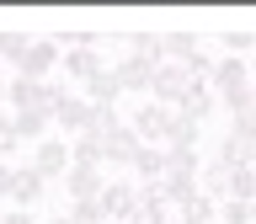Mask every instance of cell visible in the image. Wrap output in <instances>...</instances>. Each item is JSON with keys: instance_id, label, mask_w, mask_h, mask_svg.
<instances>
[{"instance_id": "cell-1", "label": "cell", "mask_w": 256, "mask_h": 224, "mask_svg": "<svg viewBox=\"0 0 256 224\" xmlns=\"http://www.w3.org/2000/svg\"><path fill=\"white\" fill-rule=\"evenodd\" d=\"M102 208H107L112 224H128L134 214H139V182L134 176H118V182H107L102 187Z\"/></svg>"}, {"instance_id": "cell-2", "label": "cell", "mask_w": 256, "mask_h": 224, "mask_svg": "<svg viewBox=\"0 0 256 224\" xmlns=\"http://www.w3.org/2000/svg\"><path fill=\"white\" fill-rule=\"evenodd\" d=\"M27 166L43 176V182H54V176L64 182V171H70V144H64V139H43V144H32V160H27Z\"/></svg>"}, {"instance_id": "cell-3", "label": "cell", "mask_w": 256, "mask_h": 224, "mask_svg": "<svg viewBox=\"0 0 256 224\" xmlns=\"http://www.w3.org/2000/svg\"><path fill=\"white\" fill-rule=\"evenodd\" d=\"M6 102L11 112H48V80H27V75H11L6 80Z\"/></svg>"}, {"instance_id": "cell-4", "label": "cell", "mask_w": 256, "mask_h": 224, "mask_svg": "<svg viewBox=\"0 0 256 224\" xmlns=\"http://www.w3.org/2000/svg\"><path fill=\"white\" fill-rule=\"evenodd\" d=\"M192 86L187 64H155V86H150V96H155L160 107H176L182 102V91Z\"/></svg>"}, {"instance_id": "cell-5", "label": "cell", "mask_w": 256, "mask_h": 224, "mask_svg": "<svg viewBox=\"0 0 256 224\" xmlns=\"http://www.w3.org/2000/svg\"><path fill=\"white\" fill-rule=\"evenodd\" d=\"M59 59H64V48L48 38V43H32L27 54H22V64H16V75H27V80H48L54 70H59Z\"/></svg>"}, {"instance_id": "cell-6", "label": "cell", "mask_w": 256, "mask_h": 224, "mask_svg": "<svg viewBox=\"0 0 256 224\" xmlns=\"http://www.w3.org/2000/svg\"><path fill=\"white\" fill-rule=\"evenodd\" d=\"M166 123H171V107H160V102H144L139 112H134V139L139 144H166Z\"/></svg>"}, {"instance_id": "cell-7", "label": "cell", "mask_w": 256, "mask_h": 224, "mask_svg": "<svg viewBox=\"0 0 256 224\" xmlns=\"http://www.w3.org/2000/svg\"><path fill=\"white\" fill-rule=\"evenodd\" d=\"M112 75H118V91H150V86H155V64L123 54V59L112 64Z\"/></svg>"}, {"instance_id": "cell-8", "label": "cell", "mask_w": 256, "mask_h": 224, "mask_svg": "<svg viewBox=\"0 0 256 224\" xmlns=\"http://www.w3.org/2000/svg\"><path fill=\"white\" fill-rule=\"evenodd\" d=\"M171 112H182V118H187V123H203L208 112H219V96L208 91L203 80H192V86H187V91H182V102H176Z\"/></svg>"}, {"instance_id": "cell-9", "label": "cell", "mask_w": 256, "mask_h": 224, "mask_svg": "<svg viewBox=\"0 0 256 224\" xmlns=\"http://www.w3.org/2000/svg\"><path fill=\"white\" fill-rule=\"evenodd\" d=\"M230 176H235V166H224V160L214 155L203 171H198V192L214 198V203H230Z\"/></svg>"}, {"instance_id": "cell-10", "label": "cell", "mask_w": 256, "mask_h": 224, "mask_svg": "<svg viewBox=\"0 0 256 224\" xmlns=\"http://www.w3.org/2000/svg\"><path fill=\"white\" fill-rule=\"evenodd\" d=\"M38 198H48V182H43V176L32 171V166L11 171V203H16V208H32Z\"/></svg>"}, {"instance_id": "cell-11", "label": "cell", "mask_w": 256, "mask_h": 224, "mask_svg": "<svg viewBox=\"0 0 256 224\" xmlns=\"http://www.w3.org/2000/svg\"><path fill=\"white\" fill-rule=\"evenodd\" d=\"M80 96H86V102H91V107H118V75H112V70H96L91 80H80Z\"/></svg>"}, {"instance_id": "cell-12", "label": "cell", "mask_w": 256, "mask_h": 224, "mask_svg": "<svg viewBox=\"0 0 256 224\" xmlns=\"http://www.w3.org/2000/svg\"><path fill=\"white\" fill-rule=\"evenodd\" d=\"M54 123H59L64 134H86V128H91V102L75 91L70 102H59V107H54Z\"/></svg>"}, {"instance_id": "cell-13", "label": "cell", "mask_w": 256, "mask_h": 224, "mask_svg": "<svg viewBox=\"0 0 256 224\" xmlns=\"http://www.w3.org/2000/svg\"><path fill=\"white\" fill-rule=\"evenodd\" d=\"M192 54H198V38H192L187 27H176V32H160V64H187Z\"/></svg>"}, {"instance_id": "cell-14", "label": "cell", "mask_w": 256, "mask_h": 224, "mask_svg": "<svg viewBox=\"0 0 256 224\" xmlns=\"http://www.w3.org/2000/svg\"><path fill=\"white\" fill-rule=\"evenodd\" d=\"M70 166H91V171H102V166H107V144L96 139V134H75V139H70Z\"/></svg>"}, {"instance_id": "cell-15", "label": "cell", "mask_w": 256, "mask_h": 224, "mask_svg": "<svg viewBox=\"0 0 256 224\" xmlns=\"http://www.w3.org/2000/svg\"><path fill=\"white\" fill-rule=\"evenodd\" d=\"M128 171L139 176V187H155L160 176H166V150H160V144H144L139 155H134V166H128Z\"/></svg>"}, {"instance_id": "cell-16", "label": "cell", "mask_w": 256, "mask_h": 224, "mask_svg": "<svg viewBox=\"0 0 256 224\" xmlns=\"http://www.w3.org/2000/svg\"><path fill=\"white\" fill-rule=\"evenodd\" d=\"M102 187H107V182H102V171H91V166H70V171H64V192H70V198H102Z\"/></svg>"}, {"instance_id": "cell-17", "label": "cell", "mask_w": 256, "mask_h": 224, "mask_svg": "<svg viewBox=\"0 0 256 224\" xmlns=\"http://www.w3.org/2000/svg\"><path fill=\"white\" fill-rule=\"evenodd\" d=\"M219 160L224 166H256V139H246V134H235V128H230V134H224L219 139Z\"/></svg>"}, {"instance_id": "cell-18", "label": "cell", "mask_w": 256, "mask_h": 224, "mask_svg": "<svg viewBox=\"0 0 256 224\" xmlns=\"http://www.w3.org/2000/svg\"><path fill=\"white\" fill-rule=\"evenodd\" d=\"M59 70H64V75H70V80H91L96 70H107V64L96 59V48H64Z\"/></svg>"}, {"instance_id": "cell-19", "label": "cell", "mask_w": 256, "mask_h": 224, "mask_svg": "<svg viewBox=\"0 0 256 224\" xmlns=\"http://www.w3.org/2000/svg\"><path fill=\"white\" fill-rule=\"evenodd\" d=\"M48 118H54V112H11V128H16V139L22 144H43L48 139Z\"/></svg>"}, {"instance_id": "cell-20", "label": "cell", "mask_w": 256, "mask_h": 224, "mask_svg": "<svg viewBox=\"0 0 256 224\" xmlns=\"http://www.w3.org/2000/svg\"><path fill=\"white\" fill-rule=\"evenodd\" d=\"M102 144H107V166H134V155L144 150V144L134 139V128H128V123L118 128V134H107Z\"/></svg>"}, {"instance_id": "cell-21", "label": "cell", "mask_w": 256, "mask_h": 224, "mask_svg": "<svg viewBox=\"0 0 256 224\" xmlns=\"http://www.w3.org/2000/svg\"><path fill=\"white\" fill-rule=\"evenodd\" d=\"M160 198H166L171 208L192 203V198H198V176H160Z\"/></svg>"}, {"instance_id": "cell-22", "label": "cell", "mask_w": 256, "mask_h": 224, "mask_svg": "<svg viewBox=\"0 0 256 224\" xmlns=\"http://www.w3.org/2000/svg\"><path fill=\"white\" fill-rule=\"evenodd\" d=\"M166 150H198V123H187L182 112H171V123H166Z\"/></svg>"}, {"instance_id": "cell-23", "label": "cell", "mask_w": 256, "mask_h": 224, "mask_svg": "<svg viewBox=\"0 0 256 224\" xmlns=\"http://www.w3.org/2000/svg\"><path fill=\"white\" fill-rule=\"evenodd\" d=\"M198 171H203V155L198 150H166V176H198Z\"/></svg>"}, {"instance_id": "cell-24", "label": "cell", "mask_w": 256, "mask_h": 224, "mask_svg": "<svg viewBox=\"0 0 256 224\" xmlns=\"http://www.w3.org/2000/svg\"><path fill=\"white\" fill-rule=\"evenodd\" d=\"M27 48H32V38H27V32H16V27H0V59L11 64V70L22 64V54H27Z\"/></svg>"}, {"instance_id": "cell-25", "label": "cell", "mask_w": 256, "mask_h": 224, "mask_svg": "<svg viewBox=\"0 0 256 224\" xmlns=\"http://www.w3.org/2000/svg\"><path fill=\"white\" fill-rule=\"evenodd\" d=\"M224 54H230V59L256 54V32H251V27H230V32H224Z\"/></svg>"}, {"instance_id": "cell-26", "label": "cell", "mask_w": 256, "mask_h": 224, "mask_svg": "<svg viewBox=\"0 0 256 224\" xmlns=\"http://www.w3.org/2000/svg\"><path fill=\"white\" fill-rule=\"evenodd\" d=\"M182 219H187V224H214V219H219V203L198 192L192 203H182Z\"/></svg>"}, {"instance_id": "cell-27", "label": "cell", "mask_w": 256, "mask_h": 224, "mask_svg": "<svg viewBox=\"0 0 256 224\" xmlns=\"http://www.w3.org/2000/svg\"><path fill=\"white\" fill-rule=\"evenodd\" d=\"M70 219H75V224H112L107 208H102V198H80V203H70Z\"/></svg>"}, {"instance_id": "cell-28", "label": "cell", "mask_w": 256, "mask_h": 224, "mask_svg": "<svg viewBox=\"0 0 256 224\" xmlns=\"http://www.w3.org/2000/svg\"><path fill=\"white\" fill-rule=\"evenodd\" d=\"M118 128H123L118 107H91V128H86V134H96V139H107V134H118Z\"/></svg>"}, {"instance_id": "cell-29", "label": "cell", "mask_w": 256, "mask_h": 224, "mask_svg": "<svg viewBox=\"0 0 256 224\" xmlns=\"http://www.w3.org/2000/svg\"><path fill=\"white\" fill-rule=\"evenodd\" d=\"M230 198H235V203H256V176H251V166H240V171L230 176Z\"/></svg>"}, {"instance_id": "cell-30", "label": "cell", "mask_w": 256, "mask_h": 224, "mask_svg": "<svg viewBox=\"0 0 256 224\" xmlns=\"http://www.w3.org/2000/svg\"><path fill=\"white\" fill-rule=\"evenodd\" d=\"M251 96H256V86L246 80V86H235V91H219V107H224V112H235V118H240V112L251 107Z\"/></svg>"}, {"instance_id": "cell-31", "label": "cell", "mask_w": 256, "mask_h": 224, "mask_svg": "<svg viewBox=\"0 0 256 224\" xmlns=\"http://www.w3.org/2000/svg\"><path fill=\"white\" fill-rule=\"evenodd\" d=\"M6 155H22V139H16V128H11V112H0V160ZM11 166V160H6Z\"/></svg>"}, {"instance_id": "cell-32", "label": "cell", "mask_w": 256, "mask_h": 224, "mask_svg": "<svg viewBox=\"0 0 256 224\" xmlns=\"http://www.w3.org/2000/svg\"><path fill=\"white\" fill-rule=\"evenodd\" d=\"M219 219L224 224H251V203H235L230 198V203H219Z\"/></svg>"}, {"instance_id": "cell-33", "label": "cell", "mask_w": 256, "mask_h": 224, "mask_svg": "<svg viewBox=\"0 0 256 224\" xmlns=\"http://www.w3.org/2000/svg\"><path fill=\"white\" fill-rule=\"evenodd\" d=\"M187 75H192V80H208V75H214V54H203V48H198V54L187 59Z\"/></svg>"}, {"instance_id": "cell-34", "label": "cell", "mask_w": 256, "mask_h": 224, "mask_svg": "<svg viewBox=\"0 0 256 224\" xmlns=\"http://www.w3.org/2000/svg\"><path fill=\"white\" fill-rule=\"evenodd\" d=\"M235 134H246V139H256V96H251V107L235 118Z\"/></svg>"}, {"instance_id": "cell-35", "label": "cell", "mask_w": 256, "mask_h": 224, "mask_svg": "<svg viewBox=\"0 0 256 224\" xmlns=\"http://www.w3.org/2000/svg\"><path fill=\"white\" fill-rule=\"evenodd\" d=\"M0 224H38V219H32L27 208H6V219H0Z\"/></svg>"}, {"instance_id": "cell-36", "label": "cell", "mask_w": 256, "mask_h": 224, "mask_svg": "<svg viewBox=\"0 0 256 224\" xmlns=\"http://www.w3.org/2000/svg\"><path fill=\"white\" fill-rule=\"evenodd\" d=\"M11 171H16V166H6V160H0V198H11Z\"/></svg>"}, {"instance_id": "cell-37", "label": "cell", "mask_w": 256, "mask_h": 224, "mask_svg": "<svg viewBox=\"0 0 256 224\" xmlns=\"http://www.w3.org/2000/svg\"><path fill=\"white\" fill-rule=\"evenodd\" d=\"M246 70H251V86H256V54H251V59H246Z\"/></svg>"}, {"instance_id": "cell-38", "label": "cell", "mask_w": 256, "mask_h": 224, "mask_svg": "<svg viewBox=\"0 0 256 224\" xmlns=\"http://www.w3.org/2000/svg\"><path fill=\"white\" fill-rule=\"evenodd\" d=\"M0 107H6V80H0Z\"/></svg>"}, {"instance_id": "cell-39", "label": "cell", "mask_w": 256, "mask_h": 224, "mask_svg": "<svg viewBox=\"0 0 256 224\" xmlns=\"http://www.w3.org/2000/svg\"><path fill=\"white\" fill-rule=\"evenodd\" d=\"M54 224H75V219H70V214H64V219H54Z\"/></svg>"}, {"instance_id": "cell-40", "label": "cell", "mask_w": 256, "mask_h": 224, "mask_svg": "<svg viewBox=\"0 0 256 224\" xmlns=\"http://www.w3.org/2000/svg\"><path fill=\"white\" fill-rule=\"evenodd\" d=\"M251 224H256V203H251Z\"/></svg>"}, {"instance_id": "cell-41", "label": "cell", "mask_w": 256, "mask_h": 224, "mask_svg": "<svg viewBox=\"0 0 256 224\" xmlns=\"http://www.w3.org/2000/svg\"><path fill=\"white\" fill-rule=\"evenodd\" d=\"M176 224H187V219H182V214H176Z\"/></svg>"}, {"instance_id": "cell-42", "label": "cell", "mask_w": 256, "mask_h": 224, "mask_svg": "<svg viewBox=\"0 0 256 224\" xmlns=\"http://www.w3.org/2000/svg\"><path fill=\"white\" fill-rule=\"evenodd\" d=\"M251 176H256V166H251Z\"/></svg>"}]
</instances>
